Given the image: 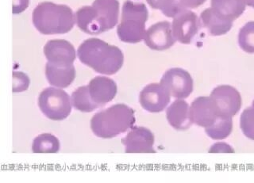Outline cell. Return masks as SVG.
<instances>
[{"instance_id": "cell-8", "label": "cell", "mask_w": 254, "mask_h": 183, "mask_svg": "<svg viewBox=\"0 0 254 183\" xmlns=\"http://www.w3.org/2000/svg\"><path fill=\"white\" fill-rule=\"evenodd\" d=\"M171 96L184 99L190 95L194 90V80L189 72L182 68H173L168 70L161 80Z\"/></svg>"}, {"instance_id": "cell-14", "label": "cell", "mask_w": 254, "mask_h": 183, "mask_svg": "<svg viewBox=\"0 0 254 183\" xmlns=\"http://www.w3.org/2000/svg\"><path fill=\"white\" fill-rule=\"evenodd\" d=\"M193 123L201 127H209L216 122L218 111L210 97H199L194 100L190 107Z\"/></svg>"}, {"instance_id": "cell-6", "label": "cell", "mask_w": 254, "mask_h": 183, "mask_svg": "<svg viewBox=\"0 0 254 183\" xmlns=\"http://www.w3.org/2000/svg\"><path fill=\"white\" fill-rule=\"evenodd\" d=\"M38 106L49 119L63 121L71 114V100L64 90L47 88L40 94Z\"/></svg>"}, {"instance_id": "cell-15", "label": "cell", "mask_w": 254, "mask_h": 183, "mask_svg": "<svg viewBox=\"0 0 254 183\" xmlns=\"http://www.w3.org/2000/svg\"><path fill=\"white\" fill-rule=\"evenodd\" d=\"M87 86L91 99L99 107L111 102L117 94V84L105 76H96Z\"/></svg>"}, {"instance_id": "cell-28", "label": "cell", "mask_w": 254, "mask_h": 183, "mask_svg": "<svg viewBox=\"0 0 254 183\" xmlns=\"http://www.w3.org/2000/svg\"><path fill=\"white\" fill-rule=\"evenodd\" d=\"M30 0H14L13 2V14H18L23 12L29 6Z\"/></svg>"}, {"instance_id": "cell-11", "label": "cell", "mask_w": 254, "mask_h": 183, "mask_svg": "<svg viewBox=\"0 0 254 183\" xmlns=\"http://www.w3.org/2000/svg\"><path fill=\"white\" fill-rule=\"evenodd\" d=\"M171 94L160 83H153L143 88L139 101L144 110L150 113H160L170 102Z\"/></svg>"}, {"instance_id": "cell-31", "label": "cell", "mask_w": 254, "mask_h": 183, "mask_svg": "<svg viewBox=\"0 0 254 183\" xmlns=\"http://www.w3.org/2000/svg\"><path fill=\"white\" fill-rule=\"evenodd\" d=\"M252 107L254 108V102H253V103H252Z\"/></svg>"}, {"instance_id": "cell-13", "label": "cell", "mask_w": 254, "mask_h": 183, "mask_svg": "<svg viewBox=\"0 0 254 183\" xmlns=\"http://www.w3.org/2000/svg\"><path fill=\"white\" fill-rule=\"evenodd\" d=\"M144 40L146 46L154 51L169 49L177 41L173 36L172 25L166 21L151 26L145 33Z\"/></svg>"}, {"instance_id": "cell-17", "label": "cell", "mask_w": 254, "mask_h": 183, "mask_svg": "<svg viewBox=\"0 0 254 183\" xmlns=\"http://www.w3.org/2000/svg\"><path fill=\"white\" fill-rule=\"evenodd\" d=\"M46 76L48 82L57 88H65L72 84L75 79L74 65H54L48 62L46 65Z\"/></svg>"}, {"instance_id": "cell-16", "label": "cell", "mask_w": 254, "mask_h": 183, "mask_svg": "<svg viewBox=\"0 0 254 183\" xmlns=\"http://www.w3.org/2000/svg\"><path fill=\"white\" fill-rule=\"evenodd\" d=\"M166 118L172 127L177 130H186L193 124L190 106L182 99L176 100L166 110Z\"/></svg>"}, {"instance_id": "cell-18", "label": "cell", "mask_w": 254, "mask_h": 183, "mask_svg": "<svg viewBox=\"0 0 254 183\" xmlns=\"http://www.w3.org/2000/svg\"><path fill=\"white\" fill-rule=\"evenodd\" d=\"M202 26L213 36H221L228 33L233 26L232 21L227 20L217 14L212 7L202 11L200 16Z\"/></svg>"}, {"instance_id": "cell-12", "label": "cell", "mask_w": 254, "mask_h": 183, "mask_svg": "<svg viewBox=\"0 0 254 183\" xmlns=\"http://www.w3.org/2000/svg\"><path fill=\"white\" fill-rule=\"evenodd\" d=\"M43 51L48 62L54 65H73L76 58L73 45L63 39L49 41L44 46Z\"/></svg>"}, {"instance_id": "cell-26", "label": "cell", "mask_w": 254, "mask_h": 183, "mask_svg": "<svg viewBox=\"0 0 254 183\" xmlns=\"http://www.w3.org/2000/svg\"><path fill=\"white\" fill-rule=\"evenodd\" d=\"M30 78L28 77L26 74L23 72H13V92H18L26 91L30 86Z\"/></svg>"}, {"instance_id": "cell-29", "label": "cell", "mask_w": 254, "mask_h": 183, "mask_svg": "<svg viewBox=\"0 0 254 183\" xmlns=\"http://www.w3.org/2000/svg\"><path fill=\"white\" fill-rule=\"evenodd\" d=\"M210 153H217V152H228V153H234V151L232 147L225 143H215L214 145L210 147L209 150Z\"/></svg>"}, {"instance_id": "cell-23", "label": "cell", "mask_w": 254, "mask_h": 183, "mask_svg": "<svg viewBox=\"0 0 254 183\" xmlns=\"http://www.w3.org/2000/svg\"><path fill=\"white\" fill-rule=\"evenodd\" d=\"M148 4L153 9L160 10L168 18H174L184 9L178 0H146Z\"/></svg>"}, {"instance_id": "cell-22", "label": "cell", "mask_w": 254, "mask_h": 183, "mask_svg": "<svg viewBox=\"0 0 254 183\" xmlns=\"http://www.w3.org/2000/svg\"><path fill=\"white\" fill-rule=\"evenodd\" d=\"M233 130L232 118L218 117L212 126L205 128L206 134L211 139H224L228 137Z\"/></svg>"}, {"instance_id": "cell-24", "label": "cell", "mask_w": 254, "mask_h": 183, "mask_svg": "<svg viewBox=\"0 0 254 183\" xmlns=\"http://www.w3.org/2000/svg\"><path fill=\"white\" fill-rule=\"evenodd\" d=\"M238 44L244 52L254 53V22H247L239 30Z\"/></svg>"}, {"instance_id": "cell-27", "label": "cell", "mask_w": 254, "mask_h": 183, "mask_svg": "<svg viewBox=\"0 0 254 183\" xmlns=\"http://www.w3.org/2000/svg\"><path fill=\"white\" fill-rule=\"evenodd\" d=\"M179 3L184 10L198 8L205 3L206 0H178Z\"/></svg>"}, {"instance_id": "cell-4", "label": "cell", "mask_w": 254, "mask_h": 183, "mask_svg": "<svg viewBox=\"0 0 254 183\" xmlns=\"http://www.w3.org/2000/svg\"><path fill=\"white\" fill-rule=\"evenodd\" d=\"M33 23L41 34H63L72 30L75 16L69 6L44 2L34 9Z\"/></svg>"}, {"instance_id": "cell-30", "label": "cell", "mask_w": 254, "mask_h": 183, "mask_svg": "<svg viewBox=\"0 0 254 183\" xmlns=\"http://www.w3.org/2000/svg\"><path fill=\"white\" fill-rule=\"evenodd\" d=\"M245 2H246V4L247 6L254 8V0H245Z\"/></svg>"}, {"instance_id": "cell-2", "label": "cell", "mask_w": 254, "mask_h": 183, "mask_svg": "<svg viewBox=\"0 0 254 183\" xmlns=\"http://www.w3.org/2000/svg\"><path fill=\"white\" fill-rule=\"evenodd\" d=\"M118 0H95L92 6H83L75 14V21L82 31L96 35L113 29L119 21Z\"/></svg>"}, {"instance_id": "cell-19", "label": "cell", "mask_w": 254, "mask_h": 183, "mask_svg": "<svg viewBox=\"0 0 254 183\" xmlns=\"http://www.w3.org/2000/svg\"><path fill=\"white\" fill-rule=\"evenodd\" d=\"M245 0H211L213 10L222 18L234 22L246 10Z\"/></svg>"}, {"instance_id": "cell-25", "label": "cell", "mask_w": 254, "mask_h": 183, "mask_svg": "<svg viewBox=\"0 0 254 183\" xmlns=\"http://www.w3.org/2000/svg\"><path fill=\"white\" fill-rule=\"evenodd\" d=\"M240 127L246 137L254 140V108L249 107L242 112Z\"/></svg>"}, {"instance_id": "cell-1", "label": "cell", "mask_w": 254, "mask_h": 183, "mask_svg": "<svg viewBox=\"0 0 254 183\" xmlns=\"http://www.w3.org/2000/svg\"><path fill=\"white\" fill-rule=\"evenodd\" d=\"M77 55L81 63L103 75L117 73L124 61L121 50L99 38L84 41L78 48Z\"/></svg>"}, {"instance_id": "cell-7", "label": "cell", "mask_w": 254, "mask_h": 183, "mask_svg": "<svg viewBox=\"0 0 254 183\" xmlns=\"http://www.w3.org/2000/svg\"><path fill=\"white\" fill-rule=\"evenodd\" d=\"M210 97L220 117L233 118L238 114L242 106L240 93L232 86H218L213 90Z\"/></svg>"}, {"instance_id": "cell-10", "label": "cell", "mask_w": 254, "mask_h": 183, "mask_svg": "<svg viewBox=\"0 0 254 183\" xmlns=\"http://www.w3.org/2000/svg\"><path fill=\"white\" fill-rule=\"evenodd\" d=\"M200 20L196 14L189 10L181 11L173 18L172 30L176 40L182 44H190L198 34Z\"/></svg>"}, {"instance_id": "cell-5", "label": "cell", "mask_w": 254, "mask_h": 183, "mask_svg": "<svg viewBox=\"0 0 254 183\" xmlns=\"http://www.w3.org/2000/svg\"><path fill=\"white\" fill-rule=\"evenodd\" d=\"M149 18V11L143 3L127 0L122 8L121 22L117 26L119 39L127 43H138L145 38V22Z\"/></svg>"}, {"instance_id": "cell-9", "label": "cell", "mask_w": 254, "mask_h": 183, "mask_svg": "<svg viewBox=\"0 0 254 183\" xmlns=\"http://www.w3.org/2000/svg\"><path fill=\"white\" fill-rule=\"evenodd\" d=\"M153 132L142 126H135L122 139L126 153H155Z\"/></svg>"}, {"instance_id": "cell-3", "label": "cell", "mask_w": 254, "mask_h": 183, "mask_svg": "<svg viewBox=\"0 0 254 183\" xmlns=\"http://www.w3.org/2000/svg\"><path fill=\"white\" fill-rule=\"evenodd\" d=\"M136 122L135 112L125 104H116L92 117L91 129L102 139H112L133 128Z\"/></svg>"}, {"instance_id": "cell-20", "label": "cell", "mask_w": 254, "mask_h": 183, "mask_svg": "<svg viewBox=\"0 0 254 183\" xmlns=\"http://www.w3.org/2000/svg\"><path fill=\"white\" fill-rule=\"evenodd\" d=\"M74 107L83 113H90L99 108L91 99L88 86L79 87L71 94Z\"/></svg>"}, {"instance_id": "cell-21", "label": "cell", "mask_w": 254, "mask_h": 183, "mask_svg": "<svg viewBox=\"0 0 254 183\" xmlns=\"http://www.w3.org/2000/svg\"><path fill=\"white\" fill-rule=\"evenodd\" d=\"M60 150V142L51 134H42L33 142L32 151L34 153H57Z\"/></svg>"}]
</instances>
